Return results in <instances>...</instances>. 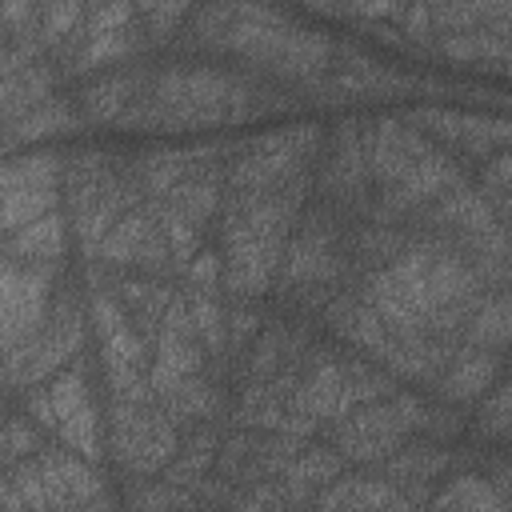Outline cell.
Here are the masks:
<instances>
[{
    "label": "cell",
    "mask_w": 512,
    "mask_h": 512,
    "mask_svg": "<svg viewBox=\"0 0 512 512\" xmlns=\"http://www.w3.org/2000/svg\"><path fill=\"white\" fill-rule=\"evenodd\" d=\"M0 404H4V384H0Z\"/></svg>",
    "instance_id": "f1b7e54d"
},
{
    "label": "cell",
    "mask_w": 512,
    "mask_h": 512,
    "mask_svg": "<svg viewBox=\"0 0 512 512\" xmlns=\"http://www.w3.org/2000/svg\"><path fill=\"white\" fill-rule=\"evenodd\" d=\"M436 508H508V496L484 472H456L440 492L428 496Z\"/></svg>",
    "instance_id": "ffe728a7"
},
{
    "label": "cell",
    "mask_w": 512,
    "mask_h": 512,
    "mask_svg": "<svg viewBox=\"0 0 512 512\" xmlns=\"http://www.w3.org/2000/svg\"><path fill=\"white\" fill-rule=\"evenodd\" d=\"M148 4H152V0H136V16H140V12L148 8Z\"/></svg>",
    "instance_id": "4316f807"
},
{
    "label": "cell",
    "mask_w": 512,
    "mask_h": 512,
    "mask_svg": "<svg viewBox=\"0 0 512 512\" xmlns=\"http://www.w3.org/2000/svg\"><path fill=\"white\" fill-rule=\"evenodd\" d=\"M408 0H348V12L360 20H396Z\"/></svg>",
    "instance_id": "484cf974"
},
{
    "label": "cell",
    "mask_w": 512,
    "mask_h": 512,
    "mask_svg": "<svg viewBox=\"0 0 512 512\" xmlns=\"http://www.w3.org/2000/svg\"><path fill=\"white\" fill-rule=\"evenodd\" d=\"M380 476L384 480H392L400 492H404V500L408 504H428V492H424V484H436L448 468H452V452L448 448H440L436 440H404L400 448H392L380 464Z\"/></svg>",
    "instance_id": "52a82bcc"
},
{
    "label": "cell",
    "mask_w": 512,
    "mask_h": 512,
    "mask_svg": "<svg viewBox=\"0 0 512 512\" xmlns=\"http://www.w3.org/2000/svg\"><path fill=\"white\" fill-rule=\"evenodd\" d=\"M84 320L88 316H84L76 292L56 288L44 320L20 344L0 352V384H12L24 392V388L56 376L76 352H84Z\"/></svg>",
    "instance_id": "6da1fadb"
},
{
    "label": "cell",
    "mask_w": 512,
    "mask_h": 512,
    "mask_svg": "<svg viewBox=\"0 0 512 512\" xmlns=\"http://www.w3.org/2000/svg\"><path fill=\"white\" fill-rule=\"evenodd\" d=\"M52 88H56V72H52L48 60H32V64H24L20 72L4 76V80H0V124L16 120V116H24L28 108H36L40 100H48Z\"/></svg>",
    "instance_id": "ac0fdd59"
},
{
    "label": "cell",
    "mask_w": 512,
    "mask_h": 512,
    "mask_svg": "<svg viewBox=\"0 0 512 512\" xmlns=\"http://www.w3.org/2000/svg\"><path fill=\"white\" fill-rule=\"evenodd\" d=\"M64 244H68V216L60 208L12 228L8 236H0V252L4 256L32 260V264H60L64 260Z\"/></svg>",
    "instance_id": "8fae6325"
},
{
    "label": "cell",
    "mask_w": 512,
    "mask_h": 512,
    "mask_svg": "<svg viewBox=\"0 0 512 512\" xmlns=\"http://www.w3.org/2000/svg\"><path fill=\"white\" fill-rule=\"evenodd\" d=\"M248 64L292 84H312L332 68V40L324 32H312L288 20L248 56Z\"/></svg>",
    "instance_id": "277c9868"
},
{
    "label": "cell",
    "mask_w": 512,
    "mask_h": 512,
    "mask_svg": "<svg viewBox=\"0 0 512 512\" xmlns=\"http://www.w3.org/2000/svg\"><path fill=\"white\" fill-rule=\"evenodd\" d=\"M44 436L56 432V408H52V396H48V384H32L24 388V408H20Z\"/></svg>",
    "instance_id": "d4e9b609"
},
{
    "label": "cell",
    "mask_w": 512,
    "mask_h": 512,
    "mask_svg": "<svg viewBox=\"0 0 512 512\" xmlns=\"http://www.w3.org/2000/svg\"><path fill=\"white\" fill-rule=\"evenodd\" d=\"M508 292L504 288H484L480 300L472 304L464 328H460V344H472V348H492V352H504V340H508Z\"/></svg>",
    "instance_id": "d6986e66"
},
{
    "label": "cell",
    "mask_w": 512,
    "mask_h": 512,
    "mask_svg": "<svg viewBox=\"0 0 512 512\" xmlns=\"http://www.w3.org/2000/svg\"><path fill=\"white\" fill-rule=\"evenodd\" d=\"M260 312H256V300H232L224 304V340H228V352L244 356V348L256 340L260 332Z\"/></svg>",
    "instance_id": "603a6c76"
},
{
    "label": "cell",
    "mask_w": 512,
    "mask_h": 512,
    "mask_svg": "<svg viewBox=\"0 0 512 512\" xmlns=\"http://www.w3.org/2000/svg\"><path fill=\"white\" fill-rule=\"evenodd\" d=\"M476 192L484 196V204L492 208V216L504 224L508 220V152L496 148L488 160H480V184Z\"/></svg>",
    "instance_id": "7402d4cb"
},
{
    "label": "cell",
    "mask_w": 512,
    "mask_h": 512,
    "mask_svg": "<svg viewBox=\"0 0 512 512\" xmlns=\"http://www.w3.org/2000/svg\"><path fill=\"white\" fill-rule=\"evenodd\" d=\"M60 156H32L0 164V236L60 208Z\"/></svg>",
    "instance_id": "3957f363"
},
{
    "label": "cell",
    "mask_w": 512,
    "mask_h": 512,
    "mask_svg": "<svg viewBox=\"0 0 512 512\" xmlns=\"http://www.w3.org/2000/svg\"><path fill=\"white\" fill-rule=\"evenodd\" d=\"M156 404L172 416V424H176L180 432H188V428H196V424L212 420V416L220 412L224 396H220V388L212 384V376H208V372H192V376L176 380L172 388H164V392L156 396Z\"/></svg>",
    "instance_id": "4fadbf2b"
},
{
    "label": "cell",
    "mask_w": 512,
    "mask_h": 512,
    "mask_svg": "<svg viewBox=\"0 0 512 512\" xmlns=\"http://www.w3.org/2000/svg\"><path fill=\"white\" fill-rule=\"evenodd\" d=\"M144 48H152V44H148L144 24L136 16L132 24H120V28L84 36L80 52L68 60V72H96V68H108V64H124V60H136Z\"/></svg>",
    "instance_id": "7c38bea8"
},
{
    "label": "cell",
    "mask_w": 512,
    "mask_h": 512,
    "mask_svg": "<svg viewBox=\"0 0 512 512\" xmlns=\"http://www.w3.org/2000/svg\"><path fill=\"white\" fill-rule=\"evenodd\" d=\"M40 444H44V432H40L24 412H20V416H4V412H0V468H8V464H16V460L32 456Z\"/></svg>",
    "instance_id": "44dd1931"
},
{
    "label": "cell",
    "mask_w": 512,
    "mask_h": 512,
    "mask_svg": "<svg viewBox=\"0 0 512 512\" xmlns=\"http://www.w3.org/2000/svg\"><path fill=\"white\" fill-rule=\"evenodd\" d=\"M496 380H500V352L456 344L432 384L448 404H476Z\"/></svg>",
    "instance_id": "ba28073f"
},
{
    "label": "cell",
    "mask_w": 512,
    "mask_h": 512,
    "mask_svg": "<svg viewBox=\"0 0 512 512\" xmlns=\"http://www.w3.org/2000/svg\"><path fill=\"white\" fill-rule=\"evenodd\" d=\"M320 184L340 204H364V188L372 180H368V168H364V144H360V128L356 124H340V132H336V140L328 148Z\"/></svg>",
    "instance_id": "9c48e42d"
},
{
    "label": "cell",
    "mask_w": 512,
    "mask_h": 512,
    "mask_svg": "<svg viewBox=\"0 0 512 512\" xmlns=\"http://www.w3.org/2000/svg\"><path fill=\"white\" fill-rule=\"evenodd\" d=\"M216 448H220V428L216 424H196V428H188L184 436H180V448H176V456L156 472L160 480H168V484H180V488H192L200 476H208V468L216 464Z\"/></svg>",
    "instance_id": "2e32d148"
},
{
    "label": "cell",
    "mask_w": 512,
    "mask_h": 512,
    "mask_svg": "<svg viewBox=\"0 0 512 512\" xmlns=\"http://www.w3.org/2000/svg\"><path fill=\"white\" fill-rule=\"evenodd\" d=\"M348 468V460L340 456L336 444H312L304 440V448L288 460V468L280 472V488H284V500L288 504H312V496L336 480L340 472Z\"/></svg>",
    "instance_id": "30bf717a"
},
{
    "label": "cell",
    "mask_w": 512,
    "mask_h": 512,
    "mask_svg": "<svg viewBox=\"0 0 512 512\" xmlns=\"http://www.w3.org/2000/svg\"><path fill=\"white\" fill-rule=\"evenodd\" d=\"M76 124H80V112H76L68 100L48 96V100H40L36 108H28L24 116H16V120L0 124V152H8V148H24V144H36V140L56 136V132H72Z\"/></svg>",
    "instance_id": "9a60e30c"
},
{
    "label": "cell",
    "mask_w": 512,
    "mask_h": 512,
    "mask_svg": "<svg viewBox=\"0 0 512 512\" xmlns=\"http://www.w3.org/2000/svg\"><path fill=\"white\" fill-rule=\"evenodd\" d=\"M180 428L156 400H108L104 448L128 476H156L180 448Z\"/></svg>",
    "instance_id": "7a4b0ae2"
},
{
    "label": "cell",
    "mask_w": 512,
    "mask_h": 512,
    "mask_svg": "<svg viewBox=\"0 0 512 512\" xmlns=\"http://www.w3.org/2000/svg\"><path fill=\"white\" fill-rule=\"evenodd\" d=\"M96 4H104V0H84V12H88V8H96Z\"/></svg>",
    "instance_id": "83f0119b"
},
{
    "label": "cell",
    "mask_w": 512,
    "mask_h": 512,
    "mask_svg": "<svg viewBox=\"0 0 512 512\" xmlns=\"http://www.w3.org/2000/svg\"><path fill=\"white\" fill-rule=\"evenodd\" d=\"M36 476L44 484L48 504H108L104 480L96 476V464L64 444H40L32 452Z\"/></svg>",
    "instance_id": "8992f818"
},
{
    "label": "cell",
    "mask_w": 512,
    "mask_h": 512,
    "mask_svg": "<svg viewBox=\"0 0 512 512\" xmlns=\"http://www.w3.org/2000/svg\"><path fill=\"white\" fill-rule=\"evenodd\" d=\"M360 144H364V168H368V180L376 188H392L424 152H432L436 144L408 120V116H380L372 120L364 132H360Z\"/></svg>",
    "instance_id": "5b68a950"
},
{
    "label": "cell",
    "mask_w": 512,
    "mask_h": 512,
    "mask_svg": "<svg viewBox=\"0 0 512 512\" xmlns=\"http://www.w3.org/2000/svg\"><path fill=\"white\" fill-rule=\"evenodd\" d=\"M504 32L508 28L480 24V28L444 32V36H432V40H436V52L448 56V60H456V64H492V68H504V56H508Z\"/></svg>",
    "instance_id": "e0dca14e"
},
{
    "label": "cell",
    "mask_w": 512,
    "mask_h": 512,
    "mask_svg": "<svg viewBox=\"0 0 512 512\" xmlns=\"http://www.w3.org/2000/svg\"><path fill=\"white\" fill-rule=\"evenodd\" d=\"M480 420H476V428H480V436H488V440H504L508 436V428H512V400H508V384L504 380H496L480 400Z\"/></svg>",
    "instance_id": "cb8c5ba5"
},
{
    "label": "cell",
    "mask_w": 512,
    "mask_h": 512,
    "mask_svg": "<svg viewBox=\"0 0 512 512\" xmlns=\"http://www.w3.org/2000/svg\"><path fill=\"white\" fill-rule=\"evenodd\" d=\"M312 504H320V508H384V504L408 508L404 492L392 480H384V476H352V472H340L336 480H328L312 496Z\"/></svg>",
    "instance_id": "5bb4252c"
}]
</instances>
